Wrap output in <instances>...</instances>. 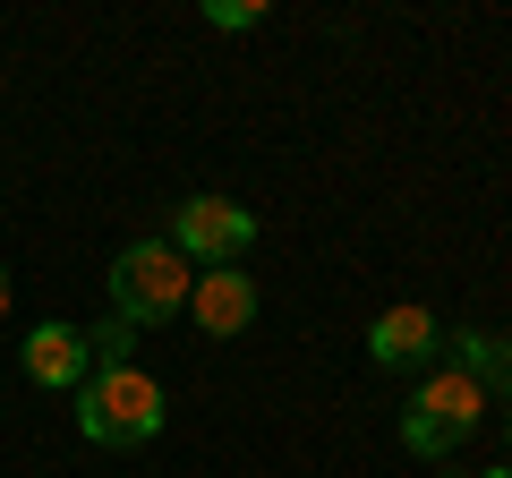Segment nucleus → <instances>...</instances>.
Here are the masks:
<instances>
[{"label": "nucleus", "instance_id": "obj_4", "mask_svg": "<svg viewBox=\"0 0 512 478\" xmlns=\"http://www.w3.org/2000/svg\"><path fill=\"white\" fill-rule=\"evenodd\" d=\"M171 248H180L197 274H214V265H239L256 248V214L239 197H180L171 205Z\"/></svg>", "mask_w": 512, "mask_h": 478}, {"label": "nucleus", "instance_id": "obj_5", "mask_svg": "<svg viewBox=\"0 0 512 478\" xmlns=\"http://www.w3.org/2000/svg\"><path fill=\"white\" fill-rule=\"evenodd\" d=\"M18 359H26V385H43V393H77L94 376V342L77 325H35L18 342Z\"/></svg>", "mask_w": 512, "mask_h": 478}, {"label": "nucleus", "instance_id": "obj_6", "mask_svg": "<svg viewBox=\"0 0 512 478\" xmlns=\"http://www.w3.org/2000/svg\"><path fill=\"white\" fill-rule=\"evenodd\" d=\"M436 350H444V325L419 299H402V308H384L376 325H367V359H376V368H436Z\"/></svg>", "mask_w": 512, "mask_h": 478}, {"label": "nucleus", "instance_id": "obj_3", "mask_svg": "<svg viewBox=\"0 0 512 478\" xmlns=\"http://www.w3.org/2000/svg\"><path fill=\"white\" fill-rule=\"evenodd\" d=\"M487 410H495L487 385H470L461 368H427L419 393L402 402V444H410L419 461H444L461 436H478V427H487Z\"/></svg>", "mask_w": 512, "mask_h": 478}, {"label": "nucleus", "instance_id": "obj_12", "mask_svg": "<svg viewBox=\"0 0 512 478\" xmlns=\"http://www.w3.org/2000/svg\"><path fill=\"white\" fill-rule=\"evenodd\" d=\"M478 478H512V461H495V470H478Z\"/></svg>", "mask_w": 512, "mask_h": 478}, {"label": "nucleus", "instance_id": "obj_8", "mask_svg": "<svg viewBox=\"0 0 512 478\" xmlns=\"http://www.w3.org/2000/svg\"><path fill=\"white\" fill-rule=\"evenodd\" d=\"M444 350H453V368L470 376V385H487V393H504V402H512V333L461 325V333H444Z\"/></svg>", "mask_w": 512, "mask_h": 478}, {"label": "nucleus", "instance_id": "obj_10", "mask_svg": "<svg viewBox=\"0 0 512 478\" xmlns=\"http://www.w3.org/2000/svg\"><path fill=\"white\" fill-rule=\"evenodd\" d=\"M205 26L214 35H248V26H265V9L256 0H205Z\"/></svg>", "mask_w": 512, "mask_h": 478}, {"label": "nucleus", "instance_id": "obj_9", "mask_svg": "<svg viewBox=\"0 0 512 478\" xmlns=\"http://www.w3.org/2000/svg\"><path fill=\"white\" fill-rule=\"evenodd\" d=\"M86 342H94V368H137V325H120V316L94 325Z\"/></svg>", "mask_w": 512, "mask_h": 478}, {"label": "nucleus", "instance_id": "obj_1", "mask_svg": "<svg viewBox=\"0 0 512 478\" xmlns=\"http://www.w3.org/2000/svg\"><path fill=\"white\" fill-rule=\"evenodd\" d=\"M77 436L86 444H154L163 436V385L146 368H94L77 385Z\"/></svg>", "mask_w": 512, "mask_h": 478}, {"label": "nucleus", "instance_id": "obj_11", "mask_svg": "<svg viewBox=\"0 0 512 478\" xmlns=\"http://www.w3.org/2000/svg\"><path fill=\"white\" fill-rule=\"evenodd\" d=\"M0 316H9V265H0Z\"/></svg>", "mask_w": 512, "mask_h": 478}, {"label": "nucleus", "instance_id": "obj_2", "mask_svg": "<svg viewBox=\"0 0 512 478\" xmlns=\"http://www.w3.org/2000/svg\"><path fill=\"white\" fill-rule=\"evenodd\" d=\"M188 291H197V265L171 239H128L111 257V316L120 325H163V316L188 308Z\"/></svg>", "mask_w": 512, "mask_h": 478}, {"label": "nucleus", "instance_id": "obj_13", "mask_svg": "<svg viewBox=\"0 0 512 478\" xmlns=\"http://www.w3.org/2000/svg\"><path fill=\"white\" fill-rule=\"evenodd\" d=\"M504 444H512V402H504Z\"/></svg>", "mask_w": 512, "mask_h": 478}, {"label": "nucleus", "instance_id": "obj_7", "mask_svg": "<svg viewBox=\"0 0 512 478\" xmlns=\"http://www.w3.org/2000/svg\"><path fill=\"white\" fill-rule=\"evenodd\" d=\"M188 316H197L214 342H231V333L256 325V282L239 274V265H214V274H197V291H188Z\"/></svg>", "mask_w": 512, "mask_h": 478}]
</instances>
